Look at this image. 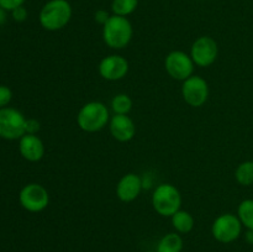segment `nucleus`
Returning <instances> with one entry per match:
<instances>
[{
	"label": "nucleus",
	"mask_w": 253,
	"mask_h": 252,
	"mask_svg": "<svg viewBox=\"0 0 253 252\" xmlns=\"http://www.w3.org/2000/svg\"><path fill=\"white\" fill-rule=\"evenodd\" d=\"M111 15L109 14L106 10L104 9H100L98 10V11H95V14H94V20H95L96 24H100V25H105L106 21H108L109 19H110Z\"/></svg>",
	"instance_id": "nucleus-25"
},
{
	"label": "nucleus",
	"mask_w": 253,
	"mask_h": 252,
	"mask_svg": "<svg viewBox=\"0 0 253 252\" xmlns=\"http://www.w3.org/2000/svg\"><path fill=\"white\" fill-rule=\"evenodd\" d=\"M99 74L105 81L116 82L125 78L128 72V62L120 54H110L104 57L98 67Z\"/></svg>",
	"instance_id": "nucleus-11"
},
{
	"label": "nucleus",
	"mask_w": 253,
	"mask_h": 252,
	"mask_svg": "<svg viewBox=\"0 0 253 252\" xmlns=\"http://www.w3.org/2000/svg\"><path fill=\"white\" fill-rule=\"evenodd\" d=\"M170 219H172L173 229L178 234H188L194 229L195 220L193 215L187 210H178L174 215L170 216Z\"/></svg>",
	"instance_id": "nucleus-15"
},
{
	"label": "nucleus",
	"mask_w": 253,
	"mask_h": 252,
	"mask_svg": "<svg viewBox=\"0 0 253 252\" xmlns=\"http://www.w3.org/2000/svg\"><path fill=\"white\" fill-rule=\"evenodd\" d=\"M19 203L27 211L41 212L48 207L49 194L43 185L39 183H29L20 190Z\"/></svg>",
	"instance_id": "nucleus-7"
},
{
	"label": "nucleus",
	"mask_w": 253,
	"mask_h": 252,
	"mask_svg": "<svg viewBox=\"0 0 253 252\" xmlns=\"http://www.w3.org/2000/svg\"><path fill=\"white\" fill-rule=\"evenodd\" d=\"M182 96L189 106L200 108L209 98V84L203 77L193 74L183 82Z\"/></svg>",
	"instance_id": "nucleus-9"
},
{
	"label": "nucleus",
	"mask_w": 253,
	"mask_h": 252,
	"mask_svg": "<svg viewBox=\"0 0 253 252\" xmlns=\"http://www.w3.org/2000/svg\"><path fill=\"white\" fill-rule=\"evenodd\" d=\"M27 15H29V12H27L26 7H25L24 5H22V6L16 7V9H14L11 11L12 19H14L16 22H24L25 20L27 19Z\"/></svg>",
	"instance_id": "nucleus-22"
},
{
	"label": "nucleus",
	"mask_w": 253,
	"mask_h": 252,
	"mask_svg": "<svg viewBox=\"0 0 253 252\" xmlns=\"http://www.w3.org/2000/svg\"><path fill=\"white\" fill-rule=\"evenodd\" d=\"M217 54H219V47L216 41L212 37L202 36L195 40L190 48V57L195 66L209 67L216 61Z\"/></svg>",
	"instance_id": "nucleus-10"
},
{
	"label": "nucleus",
	"mask_w": 253,
	"mask_h": 252,
	"mask_svg": "<svg viewBox=\"0 0 253 252\" xmlns=\"http://www.w3.org/2000/svg\"><path fill=\"white\" fill-rule=\"evenodd\" d=\"M72 14L73 10L68 0H48L40 11L39 21L47 31H58L68 25Z\"/></svg>",
	"instance_id": "nucleus-1"
},
{
	"label": "nucleus",
	"mask_w": 253,
	"mask_h": 252,
	"mask_svg": "<svg viewBox=\"0 0 253 252\" xmlns=\"http://www.w3.org/2000/svg\"><path fill=\"white\" fill-rule=\"evenodd\" d=\"M242 232V224L237 215L226 212L214 220L211 226L212 237L221 244H231L236 241Z\"/></svg>",
	"instance_id": "nucleus-6"
},
{
	"label": "nucleus",
	"mask_w": 253,
	"mask_h": 252,
	"mask_svg": "<svg viewBox=\"0 0 253 252\" xmlns=\"http://www.w3.org/2000/svg\"><path fill=\"white\" fill-rule=\"evenodd\" d=\"M132 25L127 17L113 14L103 26L104 42L113 49H123L127 47L132 40Z\"/></svg>",
	"instance_id": "nucleus-2"
},
{
	"label": "nucleus",
	"mask_w": 253,
	"mask_h": 252,
	"mask_svg": "<svg viewBox=\"0 0 253 252\" xmlns=\"http://www.w3.org/2000/svg\"><path fill=\"white\" fill-rule=\"evenodd\" d=\"M12 99V91L7 85H0V109L6 108Z\"/></svg>",
	"instance_id": "nucleus-21"
},
{
	"label": "nucleus",
	"mask_w": 253,
	"mask_h": 252,
	"mask_svg": "<svg viewBox=\"0 0 253 252\" xmlns=\"http://www.w3.org/2000/svg\"><path fill=\"white\" fill-rule=\"evenodd\" d=\"M25 0H0V7L5 9L6 11H12L16 7L22 6Z\"/></svg>",
	"instance_id": "nucleus-23"
},
{
	"label": "nucleus",
	"mask_w": 253,
	"mask_h": 252,
	"mask_svg": "<svg viewBox=\"0 0 253 252\" xmlns=\"http://www.w3.org/2000/svg\"><path fill=\"white\" fill-rule=\"evenodd\" d=\"M111 110L114 114H119V115H128V113L132 109V100L127 94H116L111 100Z\"/></svg>",
	"instance_id": "nucleus-19"
},
{
	"label": "nucleus",
	"mask_w": 253,
	"mask_h": 252,
	"mask_svg": "<svg viewBox=\"0 0 253 252\" xmlns=\"http://www.w3.org/2000/svg\"><path fill=\"white\" fill-rule=\"evenodd\" d=\"M194 62L190 54L183 51H172L167 54L165 59L166 72L170 78L175 81L184 82L193 76L194 72Z\"/></svg>",
	"instance_id": "nucleus-8"
},
{
	"label": "nucleus",
	"mask_w": 253,
	"mask_h": 252,
	"mask_svg": "<svg viewBox=\"0 0 253 252\" xmlns=\"http://www.w3.org/2000/svg\"><path fill=\"white\" fill-rule=\"evenodd\" d=\"M237 216L242 226L246 229H253V199H245L237 208Z\"/></svg>",
	"instance_id": "nucleus-18"
},
{
	"label": "nucleus",
	"mask_w": 253,
	"mask_h": 252,
	"mask_svg": "<svg viewBox=\"0 0 253 252\" xmlns=\"http://www.w3.org/2000/svg\"><path fill=\"white\" fill-rule=\"evenodd\" d=\"M235 179L240 185H253V161H245L237 166L235 170Z\"/></svg>",
	"instance_id": "nucleus-17"
},
{
	"label": "nucleus",
	"mask_w": 253,
	"mask_h": 252,
	"mask_svg": "<svg viewBox=\"0 0 253 252\" xmlns=\"http://www.w3.org/2000/svg\"><path fill=\"white\" fill-rule=\"evenodd\" d=\"M109 130L113 137L119 142H128L135 137L136 126L128 115L114 114L109 121Z\"/></svg>",
	"instance_id": "nucleus-13"
},
{
	"label": "nucleus",
	"mask_w": 253,
	"mask_h": 252,
	"mask_svg": "<svg viewBox=\"0 0 253 252\" xmlns=\"http://www.w3.org/2000/svg\"><path fill=\"white\" fill-rule=\"evenodd\" d=\"M26 118L21 111L14 108L0 109V138L20 140L26 133Z\"/></svg>",
	"instance_id": "nucleus-5"
},
{
	"label": "nucleus",
	"mask_w": 253,
	"mask_h": 252,
	"mask_svg": "<svg viewBox=\"0 0 253 252\" xmlns=\"http://www.w3.org/2000/svg\"><path fill=\"white\" fill-rule=\"evenodd\" d=\"M110 119V113L105 104L101 101H89L79 109L77 124L81 130L93 133L103 130Z\"/></svg>",
	"instance_id": "nucleus-3"
},
{
	"label": "nucleus",
	"mask_w": 253,
	"mask_h": 252,
	"mask_svg": "<svg viewBox=\"0 0 253 252\" xmlns=\"http://www.w3.org/2000/svg\"><path fill=\"white\" fill-rule=\"evenodd\" d=\"M6 22V10L0 7V25L5 24Z\"/></svg>",
	"instance_id": "nucleus-27"
},
{
	"label": "nucleus",
	"mask_w": 253,
	"mask_h": 252,
	"mask_svg": "<svg viewBox=\"0 0 253 252\" xmlns=\"http://www.w3.org/2000/svg\"><path fill=\"white\" fill-rule=\"evenodd\" d=\"M245 240L249 245H253V229H247L246 234H245Z\"/></svg>",
	"instance_id": "nucleus-26"
},
{
	"label": "nucleus",
	"mask_w": 253,
	"mask_h": 252,
	"mask_svg": "<svg viewBox=\"0 0 253 252\" xmlns=\"http://www.w3.org/2000/svg\"><path fill=\"white\" fill-rule=\"evenodd\" d=\"M40 125L39 120L36 119H26V125H25V130H26V133H31V135H36L40 131Z\"/></svg>",
	"instance_id": "nucleus-24"
},
{
	"label": "nucleus",
	"mask_w": 253,
	"mask_h": 252,
	"mask_svg": "<svg viewBox=\"0 0 253 252\" xmlns=\"http://www.w3.org/2000/svg\"><path fill=\"white\" fill-rule=\"evenodd\" d=\"M142 179L136 173L123 175L116 185V195L123 203H131L140 195L142 190Z\"/></svg>",
	"instance_id": "nucleus-12"
},
{
	"label": "nucleus",
	"mask_w": 253,
	"mask_h": 252,
	"mask_svg": "<svg viewBox=\"0 0 253 252\" xmlns=\"http://www.w3.org/2000/svg\"><path fill=\"white\" fill-rule=\"evenodd\" d=\"M19 152L29 162H39L44 156V145L37 135L25 133L19 140Z\"/></svg>",
	"instance_id": "nucleus-14"
},
{
	"label": "nucleus",
	"mask_w": 253,
	"mask_h": 252,
	"mask_svg": "<svg viewBox=\"0 0 253 252\" xmlns=\"http://www.w3.org/2000/svg\"><path fill=\"white\" fill-rule=\"evenodd\" d=\"M138 6V0H113L111 2V11L118 16L127 17Z\"/></svg>",
	"instance_id": "nucleus-20"
},
{
	"label": "nucleus",
	"mask_w": 253,
	"mask_h": 252,
	"mask_svg": "<svg viewBox=\"0 0 253 252\" xmlns=\"http://www.w3.org/2000/svg\"><path fill=\"white\" fill-rule=\"evenodd\" d=\"M183 239L178 232H169L160 240L156 252H182Z\"/></svg>",
	"instance_id": "nucleus-16"
},
{
	"label": "nucleus",
	"mask_w": 253,
	"mask_h": 252,
	"mask_svg": "<svg viewBox=\"0 0 253 252\" xmlns=\"http://www.w3.org/2000/svg\"><path fill=\"white\" fill-rule=\"evenodd\" d=\"M146 252H156V251H146Z\"/></svg>",
	"instance_id": "nucleus-28"
},
{
	"label": "nucleus",
	"mask_w": 253,
	"mask_h": 252,
	"mask_svg": "<svg viewBox=\"0 0 253 252\" xmlns=\"http://www.w3.org/2000/svg\"><path fill=\"white\" fill-rule=\"evenodd\" d=\"M152 207L161 216H172L182 207L180 192L170 183H162L153 190Z\"/></svg>",
	"instance_id": "nucleus-4"
}]
</instances>
